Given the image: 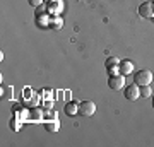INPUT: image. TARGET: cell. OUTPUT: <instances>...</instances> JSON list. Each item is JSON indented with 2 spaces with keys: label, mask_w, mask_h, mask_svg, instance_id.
<instances>
[{
  "label": "cell",
  "mask_w": 154,
  "mask_h": 147,
  "mask_svg": "<svg viewBox=\"0 0 154 147\" xmlns=\"http://www.w3.org/2000/svg\"><path fill=\"white\" fill-rule=\"evenodd\" d=\"M62 26H63V21H62L58 16H55L50 21V27H51V29H62Z\"/></svg>",
  "instance_id": "8fae6325"
},
{
  "label": "cell",
  "mask_w": 154,
  "mask_h": 147,
  "mask_svg": "<svg viewBox=\"0 0 154 147\" xmlns=\"http://www.w3.org/2000/svg\"><path fill=\"white\" fill-rule=\"evenodd\" d=\"M50 2H51V0H50ZM60 11H62V4H60V2L57 4V0H53V2L48 5V12H50V14H53V17L58 16V12H60Z\"/></svg>",
  "instance_id": "30bf717a"
},
{
  "label": "cell",
  "mask_w": 154,
  "mask_h": 147,
  "mask_svg": "<svg viewBox=\"0 0 154 147\" xmlns=\"http://www.w3.org/2000/svg\"><path fill=\"white\" fill-rule=\"evenodd\" d=\"M118 70H120L122 75H128V74H132L134 72V63L130 60H120Z\"/></svg>",
  "instance_id": "8992f818"
},
{
  "label": "cell",
  "mask_w": 154,
  "mask_h": 147,
  "mask_svg": "<svg viewBox=\"0 0 154 147\" xmlns=\"http://www.w3.org/2000/svg\"><path fill=\"white\" fill-rule=\"evenodd\" d=\"M116 65H120V60L116 58V57H108L105 62V67L106 69H110V67H116Z\"/></svg>",
  "instance_id": "7c38bea8"
},
{
  "label": "cell",
  "mask_w": 154,
  "mask_h": 147,
  "mask_svg": "<svg viewBox=\"0 0 154 147\" xmlns=\"http://www.w3.org/2000/svg\"><path fill=\"white\" fill-rule=\"evenodd\" d=\"M2 98L4 99H12V87H4L2 86Z\"/></svg>",
  "instance_id": "9a60e30c"
},
{
  "label": "cell",
  "mask_w": 154,
  "mask_h": 147,
  "mask_svg": "<svg viewBox=\"0 0 154 147\" xmlns=\"http://www.w3.org/2000/svg\"><path fill=\"white\" fill-rule=\"evenodd\" d=\"M125 98L128 101H135L137 98H140V91H139L137 84H130V86L125 87Z\"/></svg>",
  "instance_id": "5b68a950"
},
{
  "label": "cell",
  "mask_w": 154,
  "mask_h": 147,
  "mask_svg": "<svg viewBox=\"0 0 154 147\" xmlns=\"http://www.w3.org/2000/svg\"><path fill=\"white\" fill-rule=\"evenodd\" d=\"M11 130H12V132L21 130V121L16 120V118H14V120H11Z\"/></svg>",
  "instance_id": "e0dca14e"
},
{
  "label": "cell",
  "mask_w": 154,
  "mask_h": 147,
  "mask_svg": "<svg viewBox=\"0 0 154 147\" xmlns=\"http://www.w3.org/2000/svg\"><path fill=\"white\" fill-rule=\"evenodd\" d=\"M28 2H29V5H33V7H38L41 4H45V0H28Z\"/></svg>",
  "instance_id": "ffe728a7"
},
{
  "label": "cell",
  "mask_w": 154,
  "mask_h": 147,
  "mask_svg": "<svg viewBox=\"0 0 154 147\" xmlns=\"http://www.w3.org/2000/svg\"><path fill=\"white\" fill-rule=\"evenodd\" d=\"M36 24L39 27H45V26H50V21L45 16H36Z\"/></svg>",
  "instance_id": "5bb4252c"
},
{
  "label": "cell",
  "mask_w": 154,
  "mask_h": 147,
  "mask_svg": "<svg viewBox=\"0 0 154 147\" xmlns=\"http://www.w3.org/2000/svg\"><path fill=\"white\" fill-rule=\"evenodd\" d=\"M45 120H58V116H57L55 111H51V109H50L48 113L45 115Z\"/></svg>",
  "instance_id": "ac0fdd59"
},
{
  "label": "cell",
  "mask_w": 154,
  "mask_h": 147,
  "mask_svg": "<svg viewBox=\"0 0 154 147\" xmlns=\"http://www.w3.org/2000/svg\"><path fill=\"white\" fill-rule=\"evenodd\" d=\"M96 111V104L93 101H82L79 103V115L81 116H91Z\"/></svg>",
  "instance_id": "3957f363"
},
{
  "label": "cell",
  "mask_w": 154,
  "mask_h": 147,
  "mask_svg": "<svg viewBox=\"0 0 154 147\" xmlns=\"http://www.w3.org/2000/svg\"><path fill=\"white\" fill-rule=\"evenodd\" d=\"M152 79H154V75L149 69H140L139 72L134 74V84H137L139 87L140 86H151Z\"/></svg>",
  "instance_id": "6da1fadb"
},
{
  "label": "cell",
  "mask_w": 154,
  "mask_h": 147,
  "mask_svg": "<svg viewBox=\"0 0 154 147\" xmlns=\"http://www.w3.org/2000/svg\"><path fill=\"white\" fill-rule=\"evenodd\" d=\"M43 125H45V130L46 132H51L53 133V132H57L60 128V121L58 120H45Z\"/></svg>",
  "instance_id": "ba28073f"
},
{
  "label": "cell",
  "mask_w": 154,
  "mask_h": 147,
  "mask_svg": "<svg viewBox=\"0 0 154 147\" xmlns=\"http://www.w3.org/2000/svg\"><path fill=\"white\" fill-rule=\"evenodd\" d=\"M152 108H154V98H152Z\"/></svg>",
  "instance_id": "7402d4cb"
},
{
  "label": "cell",
  "mask_w": 154,
  "mask_h": 147,
  "mask_svg": "<svg viewBox=\"0 0 154 147\" xmlns=\"http://www.w3.org/2000/svg\"><path fill=\"white\" fill-rule=\"evenodd\" d=\"M45 106H46V108L50 109V108H51V101H46V103H45Z\"/></svg>",
  "instance_id": "44dd1931"
},
{
  "label": "cell",
  "mask_w": 154,
  "mask_h": 147,
  "mask_svg": "<svg viewBox=\"0 0 154 147\" xmlns=\"http://www.w3.org/2000/svg\"><path fill=\"white\" fill-rule=\"evenodd\" d=\"M108 86L110 89L113 91H120L125 87V75H122V74H115V75H110L108 79Z\"/></svg>",
  "instance_id": "7a4b0ae2"
},
{
  "label": "cell",
  "mask_w": 154,
  "mask_h": 147,
  "mask_svg": "<svg viewBox=\"0 0 154 147\" xmlns=\"http://www.w3.org/2000/svg\"><path fill=\"white\" fill-rule=\"evenodd\" d=\"M139 14L146 19H154V4L152 2H144L139 5Z\"/></svg>",
  "instance_id": "277c9868"
},
{
  "label": "cell",
  "mask_w": 154,
  "mask_h": 147,
  "mask_svg": "<svg viewBox=\"0 0 154 147\" xmlns=\"http://www.w3.org/2000/svg\"><path fill=\"white\" fill-rule=\"evenodd\" d=\"M36 9V16H45L46 12H48V7L45 5V4H41V5H38V7H34Z\"/></svg>",
  "instance_id": "2e32d148"
},
{
  "label": "cell",
  "mask_w": 154,
  "mask_h": 147,
  "mask_svg": "<svg viewBox=\"0 0 154 147\" xmlns=\"http://www.w3.org/2000/svg\"><path fill=\"white\" fill-rule=\"evenodd\" d=\"M139 91H140V98H149V96H152L151 86H140L139 87Z\"/></svg>",
  "instance_id": "4fadbf2b"
},
{
  "label": "cell",
  "mask_w": 154,
  "mask_h": 147,
  "mask_svg": "<svg viewBox=\"0 0 154 147\" xmlns=\"http://www.w3.org/2000/svg\"><path fill=\"white\" fill-rule=\"evenodd\" d=\"M29 118H31V120H34V121L43 120V118H45V111H43V109H39V108L29 109Z\"/></svg>",
  "instance_id": "9c48e42d"
},
{
  "label": "cell",
  "mask_w": 154,
  "mask_h": 147,
  "mask_svg": "<svg viewBox=\"0 0 154 147\" xmlns=\"http://www.w3.org/2000/svg\"><path fill=\"white\" fill-rule=\"evenodd\" d=\"M106 70H108V74H110V75H115V74H120V70H118V65H116V67H110V69H106Z\"/></svg>",
  "instance_id": "d6986e66"
},
{
  "label": "cell",
  "mask_w": 154,
  "mask_h": 147,
  "mask_svg": "<svg viewBox=\"0 0 154 147\" xmlns=\"http://www.w3.org/2000/svg\"><path fill=\"white\" fill-rule=\"evenodd\" d=\"M65 115L67 116L79 115V103H75V101H69V103L65 104Z\"/></svg>",
  "instance_id": "52a82bcc"
},
{
  "label": "cell",
  "mask_w": 154,
  "mask_h": 147,
  "mask_svg": "<svg viewBox=\"0 0 154 147\" xmlns=\"http://www.w3.org/2000/svg\"><path fill=\"white\" fill-rule=\"evenodd\" d=\"M45 2H50V0H45Z\"/></svg>",
  "instance_id": "603a6c76"
}]
</instances>
